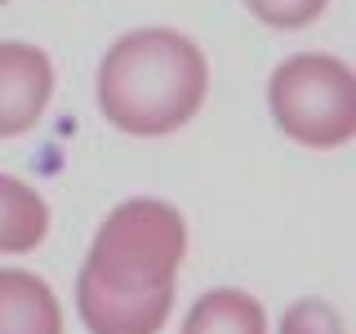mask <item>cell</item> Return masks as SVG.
Instances as JSON below:
<instances>
[{
	"label": "cell",
	"mask_w": 356,
	"mask_h": 334,
	"mask_svg": "<svg viewBox=\"0 0 356 334\" xmlns=\"http://www.w3.org/2000/svg\"><path fill=\"white\" fill-rule=\"evenodd\" d=\"M0 5H5V0H0Z\"/></svg>",
	"instance_id": "obj_11"
},
{
	"label": "cell",
	"mask_w": 356,
	"mask_h": 334,
	"mask_svg": "<svg viewBox=\"0 0 356 334\" xmlns=\"http://www.w3.org/2000/svg\"><path fill=\"white\" fill-rule=\"evenodd\" d=\"M187 254V223L170 200L134 196L116 205L94 232L81 276L116 289H165L174 285Z\"/></svg>",
	"instance_id": "obj_2"
},
{
	"label": "cell",
	"mask_w": 356,
	"mask_h": 334,
	"mask_svg": "<svg viewBox=\"0 0 356 334\" xmlns=\"http://www.w3.org/2000/svg\"><path fill=\"white\" fill-rule=\"evenodd\" d=\"M281 334H348V326L325 299H303L281 317Z\"/></svg>",
	"instance_id": "obj_10"
},
{
	"label": "cell",
	"mask_w": 356,
	"mask_h": 334,
	"mask_svg": "<svg viewBox=\"0 0 356 334\" xmlns=\"http://www.w3.org/2000/svg\"><path fill=\"white\" fill-rule=\"evenodd\" d=\"M49 237V205L22 178L0 174V254H31Z\"/></svg>",
	"instance_id": "obj_7"
},
{
	"label": "cell",
	"mask_w": 356,
	"mask_h": 334,
	"mask_svg": "<svg viewBox=\"0 0 356 334\" xmlns=\"http://www.w3.org/2000/svg\"><path fill=\"white\" fill-rule=\"evenodd\" d=\"M183 334H267V312L245 289H209L192 303Z\"/></svg>",
	"instance_id": "obj_8"
},
{
	"label": "cell",
	"mask_w": 356,
	"mask_h": 334,
	"mask_svg": "<svg viewBox=\"0 0 356 334\" xmlns=\"http://www.w3.org/2000/svg\"><path fill=\"white\" fill-rule=\"evenodd\" d=\"M54 94L49 54L27 40H0V138L36 129Z\"/></svg>",
	"instance_id": "obj_4"
},
{
	"label": "cell",
	"mask_w": 356,
	"mask_h": 334,
	"mask_svg": "<svg viewBox=\"0 0 356 334\" xmlns=\"http://www.w3.org/2000/svg\"><path fill=\"white\" fill-rule=\"evenodd\" d=\"M76 312L89 334H156L174 312V285L165 289H116L81 276Z\"/></svg>",
	"instance_id": "obj_5"
},
{
	"label": "cell",
	"mask_w": 356,
	"mask_h": 334,
	"mask_svg": "<svg viewBox=\"0 0 356 334\" xmlns=\"http://www.w3.org/2000/svg\"><path fill=\"white\" fill-rule=\"evenodd\" d=\"M325 5L330 0H245V9L259 22H267V27H276V31L307 27V22H316L325 14Z\"/></svg>",
	"instance_id": "obj_9"
},
{
	"label": "cell",
	"mask_w": 356,
	"mask_h": 334,
	"mask_svg": "<svg viewBox=\"0 0 356 334\" xmlns=\"http://www.w3.org/2000/svg\"><path fill=\"white\" fill-rule=\"evenodd\" d=\"M267 107L285 138L303 148H343L356 138V76L334 54H294L272 72Z\"/></svg>",
	"instance_id": "obj_3"
},
{
	"label": "cell",
	"mask_w": 356,
	"mask_h": 334,
	"mask_svg": "<svg viewBox=\"0 0 356 334\" xmlns=\"http://www.w3.org/2000/svg\"><path fill=\"white\" fill-rule=\"evenodd\" d=\"M0 334H63L58 294L22 267H0Z\"/></svg>",
	"instance_id": "obj_6"
},
{
	"label": "cell",
	"mask_w": 356,
	"mask_h": 334,
	"mask_svg": "<svg viewBox=\"0 0 356 334\" xmlns=\"http://www.w3.org/2000/svg\"><path fill=\"white\" fill-rule=\"evenodd\" d=\"M205 49L170 27L120 36L98 63V111L134 138H165L205 107Z\"/></svg>",
	"instance_id": "obj_1"
}]
</instances>
